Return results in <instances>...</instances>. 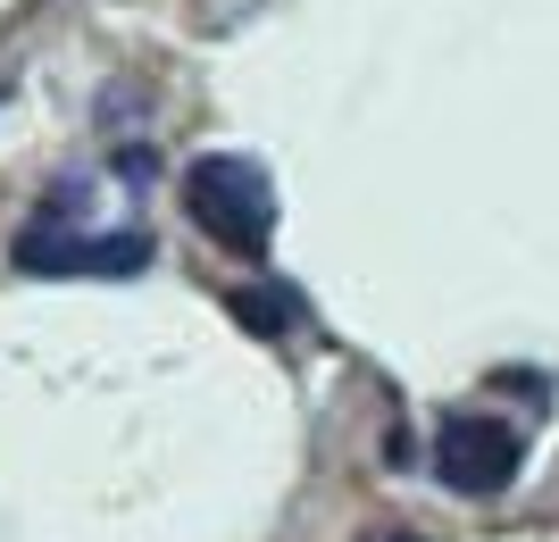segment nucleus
I'll return each mask as SVG.
<instances>
[{
    "mask_svg": "<svg viewBox=\"0 0 559 542\" xmlns=\"http://www.w3.org/2000/svg\"><path fill=\"white\" fill-rule=\"evenodd\" d=\"M25 276H142L151 267V234H75V226H25L17 234Z\"/></svg>",
    "mask_w": 559,
    "mask_h": 542,
    "instance_id": "nucleus-3",
    "label": "nucleus"
},
{
    "mask_svg": "<svg viewBox=\"0 0 559 542\" xmlns=\"http://www.w3.org/2000/svg\"><path fill=\"white\" fill-rule=\"evenodd\" d=\"M234 317L276 342V334H293V317H301V292H293V284H251V292H234Z\"/></svg>",
    "mask_w": 559,
    "mask_h": 542,
    "instance_id": "nucleus-4",
    "label": "nucleus"
},
{
    "mask_svg": "<svg viewBox=\"0 0 559 542\" xmlns=\"http://www.w3.org/2000/svg\"><path fill=\"white\" fill-rule=\"evenodd\" d=\"M185 209L234 260H259V251L276 242V184H267V167L242 159V150H210V159L185 167Z\"/></svg>",
    "mask_w": 559,
    "mask_h": 542,
    "instance_id": "nucleus-1",
    "label": "nucleus"
},
{
    "mask_svg": "<svg viewBox=\"0 0 559 542\" xmlns=\"http://www.w3.org/2000/svg\"><path fill=\"white\" fill-rule=\"evenodd\" d=\"M518 468H526V434L501 418H443L435 434V475H443L460 501H492L510 493Z\"/></svg>",
    "mask_w": 559,
    "mask_h": 542,
    "instance_id": "nucleus-2",
    "label": "nucleus"
}]
</instances>
